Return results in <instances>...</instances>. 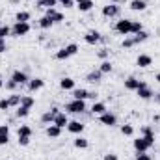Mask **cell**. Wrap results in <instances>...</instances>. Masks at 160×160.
I'll return each mask as SVG.
<instances>
[{
	"instance_id": "cell-48",
	"label": "cell",
	"mask_w": 160,
	"mask_h": 160,
	"mask_svg": "<svg viewBox=\"0 0 160 160\" xmlns=\"http://www.w3.org/2000/svg\"><path fill=\"white\" fill-rule=\"evenodd\" d=\"M102 160H119V158H118V155H114V153H106Z\"/></svg>"
},
{
	"instance_id": "cell-3",
	"label": "cell",
	"mask_w": 160,
	"mask_h": 160,
	"mask_svg": "<svg viewBox=\"0 0 160 160\" xmlns=\"http://www.w3.org/2000/svg\"><path fill=\"white\" fill-rule=\"evenodd\" d=\"M30 32V24L28 22H15L11 26V36L13 38H22Z\"/></svg>"
},
{
	"instance_id": "cell-15",
	"label": "cell",
	"mask_w": 160,
	"mask_h": 160,
	"mask_svg": "<svg viewBox=\"0 0 160 160\" xmlns=\"http://www.w3.org/2000/svg\"><path fill=\"white\" fill-rule=\"evenodd\" d=\"M60 88H62V89H65V91H69V89L73 91V89L77 88V84H75V80H73V78H69V77H63V78L60 80Z\"/></svg>"
},
{
	"instance_id": "cell-51",
	"label": "cell",
	"mask_w": 160,
	"mask_h": 160,
	"mask_svg": "<svg viewBox=\"0 0 160 160\" xmlns=\"http://www.w3.org/2000/svg\"><path fill=\"white\" fill-rule=\"evenodd\" d=\"M155 80H157V82H160V73H157V75H155Z\"/></svg>"
},
{
	"instance_id": "cell-42",
	"label": "cell",
	"mask_w": 160,
	"mask_h": 160,
	"mask_svg": "<svg viewBox=\"0 0 160 160\" xmlns=\"http://www.w3.org/2000/svg\"><path fill=\"white\" fill-rule=\"evenodd\" d=\"M30 143V136H19V145H28Z\"/></svg>"
},
{
	"instance_id": "cell-39",
	"label": "cell",
	"mask_w": 160,
	"mask_h": 160,
	"mask_svg": "<svg viewBox=\"0 0 160 160\" xmlns=\"http://www.w3.org/2000/svg\"><path fill=\"white\" fill-rule=\"evenodd\" d=\"M134 45H136V43H134L132 38H127V39L121 43V47H123V48H130V47H134Z\"/></svg>"
},
{
	"instance_id": "cell-27",
	"label": "cell",
	"mask_w": 160,
	"mask_h": 160,
	"mask_svg": "<svg viewBox=\"0 0 160 160\" xmlns=\"http://www.w3.org/2000/svg\"><path fill=\"white\" fill-rule=\"evenodd\" d=\"M88 145H89V142H88L84 136H80L78 134V136L75 138V147H77V149H86Z\"/></svg>"
},
{
	"instance_id": "cell-4",
	"label": "cell",
	"mask_w": 160,
	"mask_h": 160,
	"mask_svg": "<svg viewBox=\"0 0 160 160\" xmlns=\"http://www.w3.org/2000/svg\"><path fill=\"white\" fill-rule=\"evenodd\" d=\"M130 28H132V21L130 19H121V21L116 22V32L121 34V36H128Z\"/></svg>"
},
{
	"instance_id": "cell-47",
	"label": "cell",
	"mask_w": 160,
	"mask_h": 160,
	"mask_svg": "<svg viewBox=\"0 0 160 160\" xmlns=\"http://www.w3.org/2000/svg\"><path fill=\"white\" fill-rule=\"evenodd\" d=\"M6 50H8V43H6V39H2V38H0V54H2V52H6Z\"/></svg>"
},
{
	"instance_id": "cell-35",
	"label": "cell",
	"mask_w": 160,
	"mask_h": 160,
	"mask_svg": "<svg viewBox=\"0 0 160 160\" xmlns=\"http://www.w3.org/2000/svg\"><path fill=\"white\" fill-rule=\"evenodd\" d=\"M147 38H149V34L142 30V32H138V34H136V36H134L132 39H134V43L138 45V43H142V41H145V39H147Z\"/></svg>"
},
{
	"instance_id": "cell-50",
	"label": "cell",
	"mask_w": 160,
	"mask_h": 160,
	"mask_svg": "<svg viewBox=\"0 0 160 160\" xmlns=\"http://www.w3.org/2000/svg\"><path fill=\"white\" fill-rule=\"evenodd\" d=\"M88 99H93V101H95V99H97V93H95V91H89V97H88Z\"/></svg>"
},
{
	"instance_id": "cell-23",
	"label": "cell",
	"mask_w": 160,
	"mask_h": 160,
	"mask_svg": "<svg viewBox=\"0 0 160 160\" xmlns=\"http://www.w3.org/2000/svg\"><path fill=\"white\" fill-rule=\"evenodd\" d=\"M125 88H127L128 91H136V89L140 88V80L134 78V77H128V78L125 80Z\"/></svg>"
},
{
	"instance_id": "cell-10",
	"label": "cell",
	"mask_w": 160,
	"mask_h": 160,
	"mask_svg": "<svg viewBox=\"0 0 160 160\" xmlns=\"http://www.w3.org/2000/svg\"><path fill=\"white\" fill-rule=\"evenodd\" d=\"M101 39H102V36H101L97 30H89V32H86V36H84V41H86L88 45H97Z\"/></svg>"
},
{
	"instance_id": "cell-44",
	"label": "cell",
	"mask_w": 160,
	"mask_h": 160,
	"mask_svg": "<svg viewBox=\"0 0 160 160\" xmlns=\"http://www.w3.org/2000/svg\"><path fill=\"white\" fill-rule=\"evenodd\" d=\"M97 56H99L101 60H106V58H108V50H106V48H101V50L97 52Z\"/></svg>"
},
{
	"instance_id": "cell-33",
	"label": "cell",
	"mask_w": 160,
	"mask_h": 160,
	"mask_svg": "<svg viewBox=\"0 0 160 160\" xmlns=\"http://www.w3.org/2000/svg\"><path fill=\"white\" fill-rule=\"evenodd\" d=\"M17 134H19V136H32V128H30L28 125H21Z\"/></svg>"
},
{
	"instance_id": "cell-45",
	"label": "cell",
	"mask_w": 160,
	"mask_h": 160,
	"mask_svg": "<svg viewBox=\"0 0 160 160\" xmlns=\"http://www.w3.org/2000/svg\"><path fill=\"white\" fill-rule=\"evenodd\" d=\"M136 160H153V158H151L147 153H138V155H136Z\"/></svg>"
},
{
	"instance_id": "cell-28",
	"label": "cell",
	"mask_w": 160,
	"mask_h": 160,
	"mask_svg": "<svg viewBox=\"0 0 160 160\" xmlns=\"http://www.w3.org/2000/svg\"><path fill=\"white\" fill-rule=\"evenodd\" d=\"M30 17H32L30 11H19V13L15 15V21H17V22H28Z\"/></svg>"
},
{
	"instance_id": "cell-25",
	"label": "cell",
	"mask_w": 160,
	"mask_h": 160,
	"mask_svg": "<svg viewBox=\"0 0 160 160\" xmlns=\"http://www.w3.org/2000/svg\"><path fill=\"white\" fill-rule=\"evenodd\" d=\"M88 82H91V84H97V82H101L102 80V73L97 69V71H91V73H88V77H86Z\"/></svg>"
},
{
	"instance_id": "cell-32",
	"label": "cell",
	"mask_w": 160,
	"mask_h": 160,
	"mask_svg": "<svg viewBox=\"0 0 160 160\" xmlns=\"http://www.w3.org/2000/svg\"><path fill=\"white\" fill-rule=\"evenodd\" d=\"M21 99H22V95H17V93H11L8 97V101H9L11 106H21Z\"/></svg>"
},
{
	"instance_id": "cell-2",
	"label": "cell",
	"mask_w": 160,
	"mask_h": 160,
	"mask_svg": "<svg viewBox=\"0 0 160 160\" xmlns=\"http://www.w3.org/2000/svg\"><path fill=\"white\" fill-rule=\"evenodd\" d=\"M86 110H88V108H86V101L73 99L71 102L65 104V112H69V114H82V112H86Z\"/></svg>"
},
{
	"instance_id": "cell-14",
	"label": "cell",
	"mask_w": 160,
	"mask_h": 160,
	"mask_svg": "<svg viewBox=\"0 0 160 160\" xmlns=\"http://www.w3.org/2000/svg\"><path fill=\"white\" fill-rule=\"evenodd\" d=\"M54 125L60 127V128H65V127L69 125V118H67V114H65V112H60V114L54 118Z\"/></svg>"
},
{
	"instance_id": "cell-40",
	"label": "cell",
	"mask_w": 160,
	"mask_h": 160,
	"mask_svg": "<svg viewBox=\"0 0 160 160\" xmlns=\"http://www.w3.org/2000/svg\"><path fill=\"white\" fill-rule=\"evenodd\" d=\"M9 108H11L9 101L8 99H0V110H9Z\"/></svg>"
},
{
	"instance_id": "cell-6",
	"label": "cell",
	"mask_w": 160,
	"mask_h": 160,
	"mask_svg": "<svg viewBox=\"0 0 160 160\" xmlns=\"http://www.w3.org/2000/svg\"><path fill=\"white\" fill-rule=\"evenodd\" d=\"M58 114H60V110H58L56 106H52L48 112H45V114L41 116V123H43V125H52V123H54V118H56Z\"/></svg>"
},
{
	"instance_id": "cell-46",
	"label": "cell",
	"mask_w": 160,
	"mask_h": 160,
	"mask_svg": "<svg viewBox=\"0 0 160 160\" xmlns=\"http://www.w3.org/2000/svg\"><path fill=\"white\" fill-rule=\"evenodd\" d=\"M9 142V134H0V145H6Z\"/></svg>"
},
{
	"instance_id": "cell-41",
	"label": "cell",
	"mask_w": 160,
	"mask_h": 160,
	"mask_svg": "<svg viewBox=\"0 0 160 160\" xmlns=\"http://www.w3.org/2000/svg\"><path fill=\"white\" fill-rule=\"evenodd\" d=\"M58 4H62L63 8H73L75 6V0H58Z\"/></svg>"
},
{
	"instance_id": "cell-52",
	"label": "cell",
	"mask_w": 160,
	"mask_h": 160,
	"mask_svg": "<svg viewBox=\"0 0 160 160\" xmlns=\"http://www.w3.org/2000/svg\"><path fill=\"white\" fill-rule=\"evenodd\" d=\"M2 88H4V80L0 78V89H2Z\"/></svg>"
},
{
	"instance_id": "cell-34",
	"label": "cell",
	"mask_w": 160,
	"mask_h": 160,
	"mask_svg": "<svg viewBox=\"0 0 160 160\" xmlns=\"http://www.w3.org/2000/svg\"><path fill=\"white\" fill-rule=\"evenodd\" d=\"M121 134L123 136H132L134 134V127L132 125H121Z\"/></svg>"
},
{
	"instance_id": "cell-18",
	"label": "cell",
	"mask_w": 160,
	"mask_h": 160,
	"mask_svg": "<svg viewBox=\"0 0 160 160\" xmlns=\"http://www.w3.org/2000/svg\"><path fill=\"white\" fill-rule=\"evenodd\" d=\"M128 8H130L132 11H143V9L147 8V2H145V0H130Z\"/></svg>"
},
{
	"instance_id": "cell-8",
	"label": "cell",
	"mask_w": 160,
	"mask_h": 160,
	"mask_svg": "<svg viewBox=\"0 0 160 160\" xmlns=\"http://www.w3.org/2000/svg\"><path fill=\"white\" fill-rule=\"evenodd\" d=\"M99 121H101L102 125H106V127H116V125H118V118H116L112 112H104L102 116H99Z\"/></svg>"
},
{
	"instance_id": "cell-7",
	"label": "cell",
	"mask_w": 160,
	"mask_h": 160,
	"mask_svg": "<svg viewBox=\"0 0 160 160\" xmlns=\"http://www.w3.org/2000/svg\"><path fill=\"white\" fill-rule=\"evenodd\" d=\"M142 138L147 142V145H149V147H153V145H155V132H153V128H151L149 125H145V127L142 128Z\"/></svg>"
},
{
	"instance_id": "cell-38",
	"label": "cell",
	"mask_w": 160,
	"mask_h": 160,
	"mask_svg": "<svg viewBox=\"0 0 160 160\" xmlns=\"http://www.w3.org/2000/svg\"><path fill=\"white\" fill-rule=\"evenodd\" d=\"M30 114V108L26 106H17V118H26Z\"/></svg>"
},
{
	"instance_id": "cell-21",
	"label": "cell",
	"mask_w": 160,
	"mask_h": 160,
	"mask_svg": "<svg viewBox=\"0 0 160 160\" xmlns=\"http://www.w3.org/2000/svg\"><path fill=\"white\" fill-rule=\"evenodd\" d=\"M136 91H138V97H140V99H143V101H149V99L155 95V93L151 91V88H149V86H145V88H140V89H136Z\"/></svg>"
},
{
	"instance_id": "cell-13",
	"label": "cell",
	"mask_w": 160,
	"mask_h": 160,
	"mask_svg": "<svg viewBox=\"0 0 160 160\" xmlns=\"http://www.w3.org/2000/svg\"><path fill=\"white\" fill-rule=\"evenodd\" d=\"M136 65L138 67H149V65H153V58L149 56V54H140L138 56V60H136Z\"/></svg>"
},
{
	"instance_id": "cell-22",
	"label": "cell",
	"mask_w": 160,
	"mask_h": 160,
	"mask_svg": "<svg viewBox=\"0 0 160 160\" xmlns=\"http://www.w3.org/2000/svg\"><path fill=\"white\" fill-rule=\"evenodd\" d=\"M104 112H108L106 110V104L104 102H93V106H91V114H95V116H102Z\"/></svg>"
},
{
	"instance_id": "cell-37",
	"label": "cell",
	"mask_w": 160,
	"mask_h": 160,
	"mask_svg": "<svg viewBox=\"0 0 160 160\" xmlns=\"http://www.w3.org/2000/svg\"><path fill=\"white\" fill-rule=\"evenodd\" d=\"M8 36H11V28H9L8 24H2V26H0V38L6 39Z\"/></svg>"
},
{
	"instance_id": "cell-49",
	"label": "cell",
	"mask_w": 160,
	"mask_h": 160,
	"mask_svg": "<svg viewBox=\"0 0 160 160\" xmlns=\"http://www.w3.org/2000/svg\"><path fill=\"white\" fill-rule=\"evenodd\" d=\"M0 134H9V125H0Z\"/></svg>"
},
{
	"instance_id": "cell-31",
	"label": "cell",
	"mask_w": 160,
	"mask_h": 160,
	"mask_svg": "<svg viewBox=\"0 0 160 160\" xmlns=\"http://www.w3.org/2000/svg\"><path fill=\"white\" fill-rule=\"evenodd\" d=\"M52 26H54V22H52L48 17H41V19H39V28L48 30V28H52Z\"/></svg>"
},
{
	"instance_id": "cell-20",
	"label": "cell",
	"mask_w": 160,
	"mask_h": 160,
	"mask_svg": "<svg viewBox=\"0 0 160 160\" xmlns=\"http://www.w3.org/2000/svg\"><path fill=\"white\" fill-rule=\"evenodd\" d=\"M75 2H77V8H78L80 11H84V13H86V11H89V9L95 6V4H93V0H75Z\"/></svg>"
},
{
	"instance_id": "cell-29",
	"label": "cell",
	"mask_w": 160,
	"mask_h": 160,
	"mask_svg": "<svg viewBox=\"0 0 160 160\" xmlns=\"http://www.w3.org/2000/svg\"><path fill=\"white\" fill-rule=\"evenodd\" d=\"M99 71H101L102 75H106V73H112V62H110V60H102V63H101Z\"/></svg>"
},
{
	"instance_id": "cell-53",
	"label": "cell",
	"mask_w": 160,
	"mask_h": 160,
	"mask_svg": "<svg viewBox=\"0 0 160 160\" xmlns=\"http://www.w3.org/2000/svg\"><path fill=\"white\" fill-rule=\"evenodd\" d=\"M157 99H158V101H160V93H158V95H157Z\"/></svg>"
},
{
	"instance_id": "cell-5",
	"label": "cell",
	"mask_w": 160,
	"mask_h": 160,
	"mask_svg": "<svg viewBox=\"0 0 160 160\" xmlns=\"http://www.w3.org/2000/svg\"><path fill=\"white\" fill-rule=\"evenodd\" d=\"M119 13H121V6L119 4H114V2H112V4H106V6L102 8V15H104V17H110V19L118 17Z\"/></svg>"
},
{
	"instance_id": "cell-26",
	"label": "cell",
	"mask_w": 160,
	"mask_h": 160,
	"mask_svg": "<svg viewBox=\"0 0 160 160\" xmlns=\"http://www.w3.org/2000/svg\"><path fill=\"white\" fill-rule=\"evenodd\" d=\"M58 6V0H38V8H43V9H50Z\"/></svg>"
},
{
	"instance_id": "cell-24",
	"label": "cell",
	"mask_w": 160,
	"mask_h": 160,
	"mask_svg": "<svg viewBox=\"0 0 160 160\" xmlns=\"http://www.w3.org/2000/svg\"><path fill=\"white\" fill-rule=\"evenodd\" d=\"M43 86H45V80L43 78H32L28 82V89H30V91H38Z\"/></svg>"
},
{
	"instance_id": "cell-30",
	"label": "cell",
	"mask_w": 160,
	"mask_h": 160,
	"mask_svg": "<svg viewBox=\"0 0 160 160\" xmlns=\"http://www.w3.org/2000/svg\"><path fill=\"white\" fill-rule=\"evenodd\" d=\"M36 104V101H34V97H30V95H22V99H21V106H26V108H32Z\"/></svg>"
},
{
	"instance_id": "cell-36",
	"label": "cell",
	"mask_w": 160,
	"mask_h": 160,
	"mask_svg": "<svg viewBox=\"0 0 160 160\" xmlns=\"http://www.w3.org/2000/svg\"><path fill=\"white\" fill-rule=\"evenodd\" d=\"M143 30V26H142V22L140 21H132V28H130V34H138V32H142Z\"/></svg>"
},
{
	"instance_id": "cell-17",
	"label": "cell",
	"mask_w": 160,
	"mask_h": 160,
	"mask_svg": "<svg viewBox=\"0 0 160 160\" xmlns=\"http://www.w3.org/2000/svg\"><path fill=\"white\" fill-rule=\"evenodd\" d=\"M134 149H136L138 153H147L149 145H147V142H145L143 138H136V140H134Z\"/></svg>"
},
{
	"instance_id": "cell-9",
	"label": "cell",
	"mask_w": 160,
	"mask_h": 160,
	"mask_svg": "<svg viewBox=\"0 0 160 160\" xmlns=\"http://www.w3.org/2000/svg\"><path fill=\"white\" fill-rule=\"evenodd\" d=\"M45 17H48L54 24L56 22H62L63 21V13H60L56 8H50V9H45Z\"/></svg>"
},
{
	"instance_id": "cell-43",
	"label": "cell",
	"mask_w": 160,
	"mask_h": 160,
	"mask_svg": "<svg viewBox=\"0 0 160 160\" xmlns=\"http://www.w3.org/2000/svg\"><path fill=\"white\" fill-rule=\"evenodd\" d=\"M17 86H19V84H17V82H13V80H11V78L8 80V82H6V88H8L9 91H13V89H15Z\"/></svg>"
},
{
	"instance_id": "cell-11",
	"label": "cell",
	"mask_w": 160,
	"mask_h": 160,
	"mask_svg": "<svg viewBox=\"0 0 160 160\" xmlns=\"http://www.w3.org/2000/svg\"><path fill=\"white\" fill-rule=\"evenodd\" d=\"M11 80H13V82H17L19 86H24V84H28V82H30L28 75H26V73H22V71H13Z\"/></svg>"
},
{
	"instance_id": "cell-19",
	"label": "cell",
	"mask_w": 160,
	"mask_h": 160,
	"mask_svg": "<svg viewBox=\"0 0 160 160\" xmlns=\"http://www.w3.org/2000/svg\"><path fill=\"white\" fill-rule=\"evenodd\" d=\"M89 97V91L84 89V88H75L73 89V99H78V101H86Z\"/></svg>"
},
{
	"instance_id": "cell-1",
	"label": "cell",
	"mask_w": 160,
	"mask_h": 160,
	"mask_svg": "<svg viewBox=\"0 0 160 160\" xmlns=\"http://www.w3.org/2000/svg\"><path fill=\"white\" fill-rule=\"evenodd\" d=\"M78 52V45L77 43H71V45H65L63 48H60L58 52H56V60H67V58H71V56H75Z\"/></svg>"
},
{
	"instance_id": "cell-12",
	"label": "cell",
	"mask_w": 160,
	"mask_h": 160,
	"mask_svg": "<svg viewBox=\"0 0 160 160\" xmlns=\"http://www.w3.org/2000/svg\"><path fill=\"white\" fill-rule=\"evenodd\" d=\"M67 130L71 132V134H82L84 132V123H80V121H69V125H67Z\"/></svg>"
},
{
	"instance_id": "cell-16",
	"label": "cell",
	"mask_w": 160,
	"mask_h": 160,
	"mask_svg": "<svg viewBox=\"0 0 160 160\" xmlns=\"http://www.w3.org/2000/svg\"><path fill=\"white\" fill-rule=\"evenodd\" d=\"M45 132H47V136H48V138H60V136H62V128H60V127H56L54 123H52V125H48Z\"/></svg>"
}]
</instances>
